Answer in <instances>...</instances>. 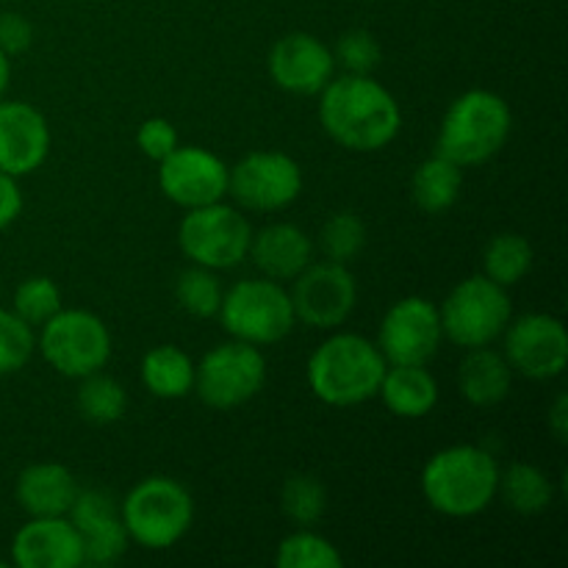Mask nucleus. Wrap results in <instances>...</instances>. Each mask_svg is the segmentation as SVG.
Instances as JSON below:
<instances>
[{
    "label": "nucleus",
    "mask_w": 568,
    "mask_h": 568,
    "mask_svg": "<svg viewBox=\"0 0 568 568\" xmlns=\"http://www.w3.org/2000/svg\"><path fill=\"white\" fill-rule=\"evenodd\" d=\"M320 122L327 136L353 153H377L399 136L397 98L372 75L331 78L320 92Z\"/></svg>",
    "instance_id": "nucleus-1"
},
{
    "label": "nucleus",
    "mask_w": 568,
    "mask_h": 568,
    "mask_svg": "<svg viewBox=\"0 0 568 568\" xmlns=\"http://www.w3.org/2000/svg\"><path fill=\"white\" fill-rule=\"evenodd\" d=\"M422 494L436 514L471 519L488 510L499 494V464L477 444L438 449L422 469Z\"/></svg>",
    "instance_id": "nucleus-2"
},
{
    "label": "nucleus",
    "mask_w": 568,
    "mask_h": 568,
    "mask_svg": "<svg viewBox=\"0 0 568 568\" xmlns=\"http://www.w3.org/2000/svg\"><path fill=\"white\" fill-rule=\"evenodd\" d=\"M386 358L381 347L361 333H333L311 353L308 388L331 408H353L377 397Z\"/></svg>",
    "instance_id": "nucleus-3"
},
{
    "label": "nucleus",
    "mask_w": 568,
    "mask_h": 568,
    "mask_svg": "<svg viewBox=\"0 0 568 568\" xmlns=\"http://www.w3.org/2000/svg\"><path fill=\"white\" fill-rule=\"evenodd\" d=\"M514 114L503 94L469 89L449 103L436 136V153L458 164L480 166L508 144Z\"/></svg>",
    "instance_id": "nucleus-4"
},
{
    "label": "nucleus",
    "mask_w": 568,
    "mask_h": 568,
    "mask_svg": "<svg viewBox=\"0 0 568 568\" xmlns=\"http://www.w3.org/2000/svg\"><path fill=\"white\" fill-rule=\"evenodd\" d=\"M128 538L150 552L170 549L192 530L194 499L183 483L153 475L139 480L120 505Z\"/></svg>",
    "instance_id": "nucleus-5"
},
{
    "label": "nucleus",
    "mask_w": 568,
    "mask_h": 568,
    "mask_svg": "<svg viewBox=\"0 0 568 568\" xmlns=\"http://www.w3.org/2000/svg\"><path fill=\"white\" fill-rule=\"evenodd\" d=\"M220 322L225 333L239 342L266 347L294 331V305L286 288L272 277H247L222 294Z\"/></svg>",
    "instance_id": "nucleus-6"
},
{
    "label": "nucleus",
    "mask_w": 568,
    "mask_h": 568,
    "mask_svg": "<svg viewBox=\"0 0 568 568\" xmlns=\"http://www.w3.org/2000/svg\"><path fill=\"white\" fill-rule=\"evenodd\" d=\"M444 338L464 349L491 347L514 316L508 288L486 275L460 281L438 305Z\"/></svg>",
    "instance_id": "nucleus-7"
},
{
    "label": "nucleus",
    "mask_w": 568,
    "mask_h": 568,
    "mask_svg": "<svg viewBox=\"0 0 568 568\" xmlns=\"http://www.w3.org/2000/svg\"><path fill=\"white\" fill-rule=\"evenodd\" d=\"M39 327V353L59 375L81 381L109 364L111 333L92 311L61 308Z\"/></svg>",
    "instance_id": "nucleus-8"
},
{
    "label": "nucleus",
    "mask_w": 568,
    "mask_h": 568,
    "mask_svg": "<svg viewBox=\"0 0 568 568\" xmlns=\"http://www.w3.org/2000/svg\"><path fill=\"white\" fill-rule=\"evenodd\" d=\"M253 227L247 216L227 203L189 209L178 225V247L192 264L205 270H233L250 253Z\"/></svg>",
    "instance_id": "nucleus-9"
},
{
    "label": "nucleus",
    "mask_w": 568,
    "mask_h": 568,
    "mask_svg": "<svg viewBox=\"0 0 568 568\" xmlns=\"http://www.w3.org/2000/svg\"><path fill=\"white\" fill-rule=\"evenodd\" d=\"M266 383V358L261 347L231 338L194 364L192 392L214 410H231L258 397Z\"/></svg>",
    "instance_id": "nucleus-10"
},
{
    "label": "nucleus",
    "mask_w": 568,
    "mask_h": 568,
    "mask_svg": "<svg viewBox=\"0 0 568 568\" xmlns=\"http://www.w3.org/2000/svg\"><path fill=\"white\" fill-rule=\"evenodd\" d=\"M442 316L433 300L403 297L386 311L377 331V347L388 366H427L442 347Z\"/></svg>",
    "instance_id": "nucleus-11"
},
{
    "label": "nucleus",
    "mask_w": 568,
    "mask_h": 568,
    "mask_svg": "<svg viewBox=\"0 0 568 568\" xmlns=\"http://www.w3.org/2000/svg\"><path fill=\"white\" fill-rule=\"evenodd\" d=\"M227 194L247 211H283L303 194V166L281 150H255L231 166Z\"/></svg>",
    "instance_id": "nucleus-12"
},
{
    "label": "nucleus",
    "mask_w": 568,
    "mask_h": 568,
    "mask_svg": "<svg viewBox=\"0 0 568 568\" xmlns=\"http://www.w3.org/2000/svg\"><path fill=\"white\" fill-rule=\"evenodd\" d=\"M294 305V316L303 325L316 327V331H333L344 325L358 303V283L347 264L336 261H311L297 277L288 292Z\"/></svg>",
    "instance_id": "nucleus-13"
},
{
    "label": "nucleus",
    "mask_w": 568,
    "mask_h": 568,
    "mask_svg": "<svg viewBox=\"0 0 568 568\" xmlns=\"http://www.w3.org/2000/svg\"><path fill=\"white\" fill-rule=\"evenodd\" d=\"M503 355L510 369L530 381H552L568 364L566 325L552 314L510 316L503 331Z\"/></svg>",
    "instance_id": "nucleus-14"
},
{
    "label": "nucleus",
    "mask_w": 568,
    "mask_h": 568,
    "mask_svg": "<svg viewBox=\"0 0 568 568\" xmlns=\"http://www.w3.org/2000/svg\"><path fill=\"white\" fill-rule=\"evenodd\" d=\"M231 166L200 144H178L159 161V189L181 209H200L225 200Z\"/></svg>",
    "instance_id": "nucleus-15"
},
{
    "label": "nucleus",
    "mask_w": 568,
    "mask_h": 568,
    "mask_svg": "<svg viewBox=\"0 0 568 568\" xmlns=\"http://www.w3.org/2000/svg\"><path fill=\"white\" fill-rule=\"evenodd\" d=\"M266 70H270L272 83L283 92L314 98L331 83L336 61H333V50L320 37L292 31L272 44L266 55Z\"/></svg>",
    "instance_id": "nucleus-16"
},
{
    "label": "nucleus",
    "mask_w": 568,
    "mask_h": 568,
    "mask_svg": "<svg viewBox=\"0 0 568 568\" xmlns=\"http://www.w3.org/2000/svg\"><path fill=\"white\" fill-rule=\"evenodd\" d=\"M50 125L37 105L0 98V172L31 175L48 161Z\"/></svg>",
    "instance_id": "nucleus-17"
},
{
    "label": "nucleus",
    "mask_w": 568,
    "mask_h": 568,
    "mask_svg": "<svg viewBox=\"0 0 568 568\" xmlns=\"http://www.w3.org/2000/svg\"><path fill=\"white\" fill-rule=\"evenodd\" d=\"M67 519L81 536L83 566H114L131 544L120 508L103 491H78Z\"/></svg>",
    "instance_id": "nucleus-18"
},
{
    "label": "nucleus",
    "mask_w": 568,
    "mask_h": 568,
    "mask_svg": "<svg viewBox=\"0 0 568 568\" xmlns=\"http://www.w3.org/2000/svg\"><path fill=\"white\" fill-rule=\"evenodd\" d=\"M11 560L20 568H78L83 566V544L67 516H31L14 532Z\"/></svg>",
    "instance_id": "nucleus-19"
},
{
    "label": "nucleus",
    "mask_w": 568,
    "mask_h": 568,
    "mask_svg": "<svg viewBox=\"0 0 568 568\" xmlns=\"http://www.w3.org/2000/svg\"><path fill=\"white\" fill-rule=\"evenodd\" d=\"M247 258H253L264 277L277 283L294 281L314 261V242L303 227L292 222H275L253 233Z\"/></svg>",
    "instance_id": "nucleus-20"
},
{
    "label": "nucleus",
    "mask_w": 568,
    "mask_h": 568,
    "mask_svg": "<svg viewBox=\"0 0 568 568\" xmlns=\"http://www.w3.org/2000/svg\"><path fill=\"white\" fill-rule=\"evenodd\" d=\"M78 480L61 464H31L17 477V503L28 516H67L78 497Z\"/></svg>",
    "instance_id": "nucleus-21"
},
{
    "label": "nucleus",
    "mask_w": 568,
    "mask_h": 568,
    "mask_svg": "<svg viewBox=\"0 0 568 568\" xmlns=\"http://www.w3.org/2000/svg\"><path fill=\"white\" fill-rule=\"evenodd\" d=\"M510 383H514V369L503 353L491 347L466 349V358L460 361L458 369V388L466 403L475 408L499 405L510 394Z\"/></svg>",
    "instance_id": "nucleus-22"
},
{
    "label": "nucleus",
    "mask_w": 568,
    "mask_h": 568,
    "mask_svg": "<svg viewBox=\"0 0 568 568\" xmlns=\"http://www.w3.org/2000/svg\"><path fill=\"white\" fill-rule=\"evenodd\" d=\"M377 397L399 419H425L438 403V383L427 366H386Z\"/></svg>",
    "instance_id": "nucleus-23"
},
{
    "label": "nucleus",
    "mask_w": 568,
    "mask_h": 568,
    "mask_svg": "<svg viewBox=\"0 0 568 568\" xmlns=\"http://www.w3.org/2000/svg\"><path fill=\"white\" fill-rule=\"evenodd\" d=\"M142 383L153 397L159 399H183L194 388V361L175 344H159L144 353Z\"/></svg>",
    "instance_id": "nucleus-24"
},
{
    "label": "nucleus",
    "mask_w": 568,
    "mask_h": 568,
    "mask_svg": "<svg viewBox=\"0 0 568 568\" xmlns=\"http://www.w3.org/2000/svg\"><path fill=\"white\" fill-rule=\"evenodd\" d=\"M460 186H464V170L444 155L433 153L414 170L410 200L425 214H444L458 203Z\"/></svg>",
    "instance_id": "nucleus-25"
},
{
    "label": "nucleus",
    "mask_w": 568,
    "mask_h": 568,
    "mask_svg": "<svg viewBox=\"0 0 568 568\" xmlns=\"http://www.w3.org/2000/svg\"><path fill=\"white\" fill-rule=\"evenodd\" d=\"M499 494L505 505L521 516H536L547 510L555 499V486L536 464H510L499 471Z\"/></svg>",
    "instance_id": "nucleus-26"
},
{
    "label": "nucleus",
    "mask_w": 568,
    "mask_h": 568,
    "mask_svg": "<svg viewBox=\"0 0 568 568\" xmlns=\"http://www.w3.org/2000/svg\"><path fill=\"white\" fill-rule=\"evenodd\" d=\"M532 261V244L521 233H497L483 250V275L510 288L530 275Z\"/></svg>",
    "instance_id": "nucleus-27"
},
{
    "label": "nucleus",
    "mask_w": 568,
    "mask_h": 568,
    "mask_svg": "<svg viewBox=\"0 0 568 568\" xmlns=\"http://www.w3.org/2000/svg\"><path fill=\"white\" fill-rule=\"evenodd\" d=\"M78 414L92 425H114L122 419L128 408V394L120 381L103 375V369L81 377V386L75 394Z\"/></svg>",
    "instance_id": "nucleus-28"
},
{
    "label": "nucleus",
    "mask_w": 568,
    "mask_h": 568,
    "mask_svg": "<svg viewBox=\"0 0 568 568\" xmlns=\"http://www.w3.org/2000/svg\"><path fill=\"white\" fill-rule=\"evenodd\" d=\"M277 568H342L344 558L333 541L320 532L300 527L297 532L283 538L275 552Z\"/></svg>",
    "instance_id": "nucleus-29"
},
{
    "label": "nucleus",
    "mask_w": 568,
    "mask_h": 568,
    "mask_svg": "<svg viewBox=\"0 0 568 568\" xmlns=\"http://www.w3.org/2000/svg\"><path fill=\"white\" fill-rule=\"evenodd\" d=\"M222 294L225 292H222L220 277H216L214 270H205V266L192 264L175 281L178 305L194 320H211V316L220 314Z\"/></svg>",
    "instance_id": "nucleus-30"
},
{
    "label": "nucleus",
    "mask_w": 568,
    "mask_h": 568,
    "mask_svg": "<svg viewBox=\"0 0 568 568\" xmlns=\"http://www.w3.org/2000/svg\"><path fill=\"white\" fill-rule=\"evenodd\" d=\"M366 222L355 211H336L320 231V250L327 261L349 264L366 247Z\"/></svg>",
    "instance_id": "nucleus-31"
},
{
    "label": "nucleus",
    "mask_w": 568,
    "mask_h": 568,
    "mask_svg": "<svg viewBox=\"0 0 568 568\" xmlns=\"http://www.w3.org/2000/svg\"><path fill=\"white\" fill-rule=\"evenodd\" d=\"M281 508L297 527H314L327 510V491L314 475H292L281 488Z\"/></svg>",
    "instance_id": "nucleus-32"
},
{
    "label": "nucleus",
    "mask_w": 568,
    "mask_h": 568,
    "mask_svg": "<svg viewBox=\"0 0 568 568\" xmlns=\"http://www.w3.org/2000/svg\"><path fill=\"white\" fill-rule=\"evenodd\" d=\"M61 288L48 275H33L17 286L14 292V314L26 320L28 325L37 327L48 322L55 311H61Z\"/></svg>",
    "instance_id": "nucleus-33"
},
{
    "label": "nucleus",
    "mask_w": 568,
    "mask_h": 568,
    "mask_svg": "<svg viewBox=\"0 0 568 568\" xmlns=\"http://www.w3.org/2000/svg\"><path fill=\"white\" fill-rule=\"evenodd\" d=\"M33 349H37L33 327L14 311L0 308V377L20 372L31 361Z\"/></svg>",
    "instance_id": "nucleus-34"
},
{
    "label": "nucleus",
    "mask_w": 568,
    "mask_h": 568,
    "mask_svg": "<svg viewBox=\"0 0 568 568\" xmlns=\"http://www.w3.org/2000/svg\"><path fill=\"white\" fill-rule=\"evenodd\" d=\"M381 42H377L375 33L364 31V28L342 33L336 48H333V61H336V67H342L344 72H353V75H372V72L381 67Z\"/></svg>",
    "instance_id": "nucleus-35"
},
{
    "label": "nucleus",
    "mask_w": 568,
    "mask_h": 568,
    "mask_svg": "<svg viewBox=\"0 0 568 568\" xmlns=\"http://www.w3.org/2000/svg\"><path fill=\"white\" fill-rule=\"evenodd\" d=\"M178 131L166 116H148L136 131V148L159 164L178 148Z\"/></svg>",
    "instance_id": "nucleus-36"
},
{
    "label": "nucleus",
    "mask_w": 568,
    "mask_h": 568,
    "mask_svg": "<svg viewBox=\"0 0 568 568\" xmlns=\"http://www.w3.org/2000/svg\"><path fill=\"white\" fill-rule=\"evenodd\" d=\"M33 44V26L17 11H3L0 14V50L6 55L26 53Z\"/></svg>",
    "instance_id": "nucleus-37"
},
{
    "label": "nucleus",
    "mask_w": 568,
    "mask_h": 568,
    "mask_svg": "<svg viewBox=\"0 0 568 568\" xmlns=\"http://www.w3.org/2000/svg\"><path fill=\"white\" fill-rule=\"evenodd\" d=\"M22 214V192L14 175L0 172V231L14 225L17 216Z\"/></svg>",
    "instance_id": "nucleus-38"
},
{
    "label": "nucleus",
    "mask_w": 568,
    "mask_h": 568,
    "mask_svg": "<svg viewBox=\"0 0 568 568\" xmlns=\"http://www.w3.org/2000/svg\"><path fill=\"white\" fill-rule=\"evenodd\" d=\"M547 425L549 430H552V436L558 438L560 444L566 442V433H568V399L566 394H558L552 403V408H549L547 414Z\"/></svg>",
    "instance_id": "nucleus-39"
},
{
    "label": "nucleus",
    "mask_w": 568,
    "mask_h": 568,
    "mask_svg": "<svg viewBox=\"0 0 568 568\" xmlns=\"http://www.w3.org/2000/svg\"><path fill=\"white\" fill-rule=\"evenodd\" d=\"M9 83H11V55H6L0 50V98L9 92Z\"/></svg>",
    "instance_id": "nucleus-40"
}]
</instances>
